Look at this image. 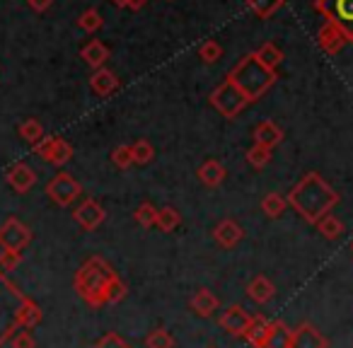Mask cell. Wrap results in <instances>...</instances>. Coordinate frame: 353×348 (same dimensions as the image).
Wrapping results in <instances>:
<instances>
[{
    "label": "cell",
    "instance_id": "cell-36",
    "mask_svg": "<svg viewBox=\"0 0 353 348\" xmlns=\"http://www.w3.org/2000/svg\"><path fill=\"white\" fill-rule=\"evenodd\" d=\"M133 218H136L138 225H143V227H155V223H157V208L152 206L150 201H145V203H141V206L136 208Z\"/></svg>",
    "mask_w": 353,
    "mask_h": 348
},
{
    "label": "cell",
    "instance_id": "cell-21",
    "mask_svg": "<svg viewBox=\"0 0 353 348\" xmlns=\"http://www.w3.org/2000/svg\"><path fill=\"white\" fill-rule=\"evenodd\" d=\"M247 295H250V300H254L256 305H266L276 295V285L271 283L266 276H254V278L250 280V285H247Z\"/></svg>",
    "mask_w": 353,
    "mask_h": 348
},
{
    "label": "cell",
    "instance_id": "cell-26",
    "mask_svg": "<svg viewBox=\"0 0 353 348\" xmlns=\"http://www.w3.org/2000/svg\"><path fill=\"white\" fill-rule=\"evenodd\" d=\"M182 223V213L176 211L174 206H162V208H157V223H155V227L160 232H172L176 225Z\"/></svg>",
    "mask_w": 353,
    "mask_h": 348
},
{
    "label": "cell",
    "instance_id": "cell-25",
    "mask_svg": "<svg viewBox=\"0 0 353 348\" xmlns=\"http://www.w3.org/2000/svg\"><path fill=\"white\" fill-rule=\"evenodd\" d=\"M254 56L259 59V63L264 65V68H269V70H279V65H281V61H283V51L279 49L276 44H264V46H259V51H254Z\"/></svg>",
    "mask_w": 353,
    "mask_h": 348
},
{
    "label": "cell",
    "instance_id": "cell-41",
    "mask_svg": "<svg viewBox=\"0 0 353 348\" xmlns=\"http://www.w3.org/2000/svg\"><path fill=\"white\" fill-rule=\"evenodd\" d=\"M10 346L12 348H37V341L30 329H22V331H17L15 336L10 338Z\"/></svg>",
    "mask_w": 353,
    "mask_h": 348
},
{
    "label": "cell",
    "instance_id": "cell-32",
    "mask_svg": "<svg viewBox=\"0 0 353 348\" xmlns=\"http://www.w3.org/2000/svg\"><path fill=\"white\" fill-rule=\"evenodd\" d=\"M131 155H133V165H148L155 157V147L150 141H136L131 145Z\"/></svg>",
    "mask_w": 353,
    "mask_h": 348
},
{
    "label": "cell",
    "instance_id": "cell-9",
    "mask_svg": "<svg viewBox=\"0 0 353 348\" xmlns=\"http://www.w3.org/2000/svg\"><path fill=\"white\" fill-rule=\"evenodd\" d=\"M34 152L41 157V160L51 162L56 167H63L65 162L73 157V145L63 138H56V136H44L39 143L34 145Z\"/></svg>",
    "mask_w": 353,
    "mask_h": 348
},
{
    "label": "cell",
    "instance_id": "cell-15",
    "mask_svg": "<svg viewBox=\"0 0 353 348\" xmlns=\"http://www.w3.org/2000/svg\"><path fill=\"white\" fill-rule=\"evenodd\" d=\"M242 237H245V230H242L235 221H230V218H228V221H221L216 227H213V240H216L223 249L237 247L242 242Z\"/></svg>",
    "mask_w": 353,
    "mask_h": 348
},
{
    "label": "cell",
    "instance_id": "cell-23",
    "mask_svg": "<svg viewBox=\"0 0 353 348\" xmlns=\"http://www.w3.org/2000/svg\"><path fill=\"white\" fill-rule=\"evenodd\" d=\"M290 338H293V329L285 322H281V319H274L264 348H290Z\"/></svg>",
    "mask_w": 353,
    "mask_h": 348
},
{
    "label": "cell",
    "instance_id": "cell-24",
    "mask_svg": "<svg viewBox=\"0 0 353 348\" xmlns=\"http://www.w3.org/2000/svg\"><path fill=\"white\" fill-rule=\"evenodd\" d=\"M41 319H44L41 307L32 298H27L20 307V329H34L37 324H41Z\"/></svg>",
    "mask_w": 353,
    "mask_h": 348
},
{
    "label": "cell",
    "instance_id": "cell-28",
    "mask_svg": "<svg viewBox=\"0 0 353 348\" xmlns=\"http://www.w3.org/2000/svg\"><path fill=\"white\" fill-rule=\"evenodd\" d=\"M317 230L322 232V237H327V240H339V237L343 235V223L339 221L336 216H332V213H327V216L322 218V221L317 223Z\"/></svg>",
    "mask_w": 353,
    "mask_h": 348
},
{
    "label": "cell",
    "instance_id": "cell-8",
    "mask_svg": "<svg viewBox=\"0 0 353 348\" xmlns=\"http://www.w3.org/2000/svg\"><path fill=\"white\" fill-rule=\"evenodd\" d=\"M32 242V230L20 221L10 216L0 225V249L3 252H22Z\"/></svg>",
    "mask_w": 353,
    "mask_h": 348
},
{
    "label": "cell",
    "instance_id": "cell-7",
    "mask_svg": "<svg viewBox=\"0 0 353 348\" xmlns=\"http://www.w3.org/2000/svg\"><path fill=\"white\" fill-rule=\"evenodd\" d=\"M80 194H83V187H80L78 179H75L73 174H68V172H59V174L46 184V196L61 208L73 206L80 198Z\"/></svg>",
    "mask_w": 353,
    "mask_h": 348
},
{
    "label": "cell",
    "instance_id": "cell-35",
    "mask_svg": "<svg viewBox=\"0 0 353 348\" xmlns=\"http://www.w3.org/2000/svg\"><path fill=\"white\" fill-rule=\"evenodd\" d=\"M247 162H250L252 167H254V170H264L266 165H269L271 162V150L269 147H264V145H252L250 150H247Z\"/></svg>",
    "mask_w": 353,
    "mask_h": 348
},
{
    "label": "cell",
    "instance_id": "cell-44",
    "mask_svg": "<svg viewBox=\"0 0 353 348\" xmlns=\"http://www.w3.org/2000/svg\"><path fill=\"white\" fill-rule=\"evenodd\" d=\"M112 3H114V6H119V8H123V6H126V0H112Z\"/></svg>",
    "mask_w": 353,
    "mask_h": 348
},
{
    "label": "cell",
    "instance_id": "cell-38",
    "mask_svg": "<svg viewBox=\"0 0 353 348\" xmlns=\"http://www.w3.org/2000/svg\"><path fill=\"white\" fill-rule=\"evenodd\" d=\"M112 162L119 170H128L133 165V155H131V145H119L112 150Z\"/></svg>",
    "mask_w": 353,
    "mask_h": 348
},
{
    "label": "cell",
    "instance_id": "cell-17",
    "mask_svg": "<svg viewBox=\"0 0 353 348\" xmlns=\"http://www.w3.org/2000/svg\"><path fill=\"white\" fill-rule=\"evenodd\" d=\"M271 324H274V319L264 317V314H252V322H250V329L245 331V338L254 348H264L266 338H269V334H271Z\"/></svg>",
    "mask_w": 353,
    "mask_h": 348
},
{
    "label": "cell",
    "instance_id": "cell-22",
    "mask_svg": "<svg viewBox=\"0 0 353 348\" xmlns=\"http://www.w3.org/2000/svg\"><path fill=\"white\" fill-rule=\"evenodd\" d=\"M199 179H201V184H206V187H211V189H216V187H221L223 182H225V167L221 165L218 160H206L201 167H199Z\"/></svg>",
    "mask_w": 353,
    "mask_h": 348
},
{
    "label": "cell",
    "instance_id": "cell-19",
    "mask_svg": "<svg viewBox=\"0 0 353 348\" xmlns=\"http://www.w3.org/2000/svg\"><path fill=\"white\" fill-rule=\"evenodd\" d=\"M254 145H264L269 150H274L281 141H283V131L276 126L274 121H261L259 126L254 128Z\"/></svg>",
    "mask_w": 353,
    "mask_h": 348
},
{
    "label": "cell",
    "instance_id": "cell-27",
    "mask_svg": "<svg viewBox=\"0 0 353 348\" xmlns=\"http://www.w3.org/2000/svg\"><path fill=\"white\" fill-rule=\"evenodd\" d=\"M247 6L259 20H269L271 15H276L283 8V0H247Z\"/></svg>",
    "mask_w": 353,
    "mask_h": 348
},
{
    "label": "cell",
    "instance_id": "cell-6",
    "mask_svg": "<svg viewBox=\"0 0 353 348\" xmlns=\"http://www.w3.org/2000/svg\"><path fill=\"white\" fill-rule=\"evenodd\" d=\"M247 104L250 102L245 99V94H242L228 78L211 92V107L225 119H235L240 112H245Z\"/></svg>",
    "mask_w": 353,
    "mask_h": 348
},
{
    "label": "cell",
    "instance_id": "cell-18",
    "mask_svg": "<svg viewBox=\"0 0 353 348\" xmlns=\"http://www.w3.org/2000/svg\"><path fill=\"white\" fill-rule=\"evenodd\" d=\"M189 307H192L199 317L208 319V317H213V314H216V309L221 307V303H218V298L213 295V290L199 288L196 293L192 295V300H189Z\"/></svg>",
    "mask_w": 353,
    "mask_h": 348
},
{
    "label": "cell",
    "instance_id": "cell-12",
    "mask_svg": "<svg viewBox=\"0 0 353 348\" xmlns=\"http://www.w3.org/2000/svg\"><path fill=\"white\" fill-rule=\"evenodd\" d=\"M6 182L15 194H27V192H32V187L37 184V172L32 170L27 162H15V165L6 172Z\"/></svg>",
    "mask_w": 353,
    "mask_h": 348
},
{
    "label": "cell",
    "instance_id": "cell-20",
    "mask_svg": "<svg viewBox=\"0 0 353 348\" xmlns=\"http://www.w3.org/2000/svg\"><path fill=\"white\" fill-rule=\"evenodd\" d=\"M80 59L85 61V63L90 65V68H104V63H107V59H109V49L102 44L99 39H92V41H88V44L80 49Z\"/></svg>",
    "mask_w": 353,
    "mask_h": 348
},
{
    "label": "cell",
    "instance_id": "cell-14",
    "mask_svg": "<svg viewBox=\"0 0 353 348\" xmlns=\"http://www.w3.org/2000/svg\"><path fill=\"white\" fill-rule=\"evenodd\" d=\"M317 44L322 46L324 54L336 56L339 51H341L343 46L348 44V41H346V37H343V32L339 30L336 25H332V22H324L322 30L317 32Z\"/></svg>",
    "mask_w": 353,
    "mask_h": 348
},
{
    "label": "cell",
    "instance_id": "cell-4",
    "mask_svg": "<svg viewBox=\"0 0 353 348\" xmlns=\"http://www.w3.org/2000/svg\"><path fill=\"white\" fill-rule=\"evenodd\" d=\"M25 295L3 271H0V346L10 341L20 329V307L25 305Z\"/></svg>",
    "mask_w": 353,
    "mask_h": 348
},
{
    "label": "cell",
    "instance_id": "cell-2",
    "mask_svg": "<svg viewBox=\"0 0 353 348\" xmlns=\"http://www.w3.org/2000/svg\"><path fill=\"white\" fill-rule=\"evenodd\" d=\"M276 78H279V75H276L274 70L264 68L254 54H247L245 59H240L230 68V73H228V80L245 94V99L250 104L256 102L259 97H264V94L274 88Z\"/></svg>",
    "mask_w": 353,
    "mask_h": 348
},
{
    "label": "cell",
    "instance_id": "cell-45",
    "mask_svg": "<svg viewBox=\"0 0 353 348\" xmlns=\"http://www.w3.org/2000/svg\"><path fill=\"white\" fill-rule=\"evenodd\" d=\"M351 252H353V242H351Z\"/></svg>",
    "mask_w": 353,
    "mask_h": 348
},
{
    "label": "cell",
    "instance_id": "cell-3",
    "mask_svg": "<svg viewBox=\"0 0 353 348\" xmlns=\"http://www.w3.org/2000/svg\"><path fill=\"white\" fill-rule=\"evenodd\" d=\"M117 271L109 266V261H104L102 256H90L78 271H75L73 288L80 298L85 300V305H90L92 309L104 307V290H107L109 278Z\"/></svg>",
    "mask_w": 353,
    "mask_h": 348
},
{
    "label": "cell",
    "instance_id": "cell-33",
    "mask_svg": "<svg viewBox=\"0 0 353 348\" xmlns=\"http://www.w3.org/2000/svg\"><path fill=\"white\" fill-rule=\"evenodd\" d=\"M102 25H104L102 15H99V10H94V8H88V10H85L83 15L78 17V27L83 32H88V34L102 30Z\"/></svg>",
    "mask_w": 353,
    "mask_h": 348
},
{
    "label": "cell",
    "instance_id": "cell-34",
    "mask_svg": "<svg viewBox=\"0 0 353 348\" xmlns=\"http://www.w3.org/2000/svg\"><path fill=\"white\" fill-rule=\"evenodd\" d=\"M145 348H174V336L167 329H152L145 336Z\"/></svg>",
    "mask_w": 353,
    "mask_h": 348
},
{
    "label": "cell",
    "instance_id": "cell-43",
    "mask_svg": "<svg viewBox=\"0 0 353 348\" xmlns=\"http://www.w3.org/2000/svg\"><path fill=\"white\" fill-rule=\"evenodd\" d=\"M145 3L148 0H126V8H131V10H141Z\"/></svg>",
    "mask_w": 353,
    "mask_h": 348
},
{
    "label": "cell",
    "instance_id": "cell-37",
    "mask_svg": "<svg viewBox=\"0 0 353 348\" xmlns=\"http://www.w3.org/2000/svg\"><path fill=\"white\" fill-rule=\"evenodd\" d=\"M199 59H201L203 63H216V61L223 59V46L213 39L206 41V44H201V49H199Z\"/></svg>",
    "mask_w": 353,
    "mask_h": 348
},
{
    "label": "cell",
    "instance_id": "cell-1",
    "mask_svg": "<svg viewBox=\"0 0 353 348\" xmlns=\"http://www.w3.org/2000/svg\"><path fill=\"white\" fill-rule=\"evenodd\" d=\"M288 206L300 213L305 223L317 225L327 213L339 203V194L327 184V179L317 172H307L288 194Z\"/></svg>",
    "mask_w": 353,
    "mask_h": 348
},
{
    "label": "cell",
    "instance_id": "cell-16",
    "mask_svg": "<svg viewBox=\"0 0 353 348\" xmlns=\"http://www.w3.org/2000/svg\"><path fill=\"white\" fill-rule=\"evenodd\" d=\"M119 85H121L119 75L109 68H97L92 75H90V88H92V92L99 94V97H109V94H114L119 90Z\"/></svg>",
    "mask_w": 353,
    "mask_h": 348
},
{
    "label": "cell",
    "instance_id": "cell-39",
    "mask_svg": "<svg viewBox=\"0 0 353 348\" xmlns=\"http://www.w3.org/2000/svg\"><path fill=\"white\" fill-rule=\"evenodd\" d=\"M22 264V252H0V271L10 274Z\"/></svg>",
    "mask_w": 353,
    "mask_h": 348
},
{
    "label": "cell",
    "instance_id": "cell-10",
    "mask_svg": "<svg viewBox=\"0 0 353 348\" xmlns=\"http://www.w3.org/2000/svg\"><path fill=\"white\" fill-rule=\"evenodd\" d=\"M290 348H329V338L312 322H300L293 329Z\"/></svg>",
    "mask_w": 353,
    "mask_h": 348
},
{
    "label": "cell",
    "instance_id": "cell-30",
    "mask_svg": "<svg viewBox=\"0 0 353 348\" xmlns=\"http://www.w3.org/2000/svg\"><path fill=\"white\" fill-rule=\"evenodd\" d=\"M285 208H288V201H285L281 194H266L264 196V201H261V211L266 213L269 218H279V216H283L285 213Z\"/></svg>",
    "mask_w": 353,
    "mask_h": 348
},
{
    "label": "cell",
    "instance_id": "cell-29",
    "mask_svg": "<svg viewBox=\"0 0 353 348\" xmlns=\"http://www.w3.org/2000/svg\"><path fill=\"white\" fill-rule=\"evenodd\" d=\"M17 131H20L22 141H27L32 147H34L37 143H39L41 138L46 136V133H44V126H41V123L37 121V119H27V121H22V123H20V128H17Z\"/></svg>",
    "mask_w": 353,
    "mask_h": 348
},
{
    "label": "cell",
    "instance_id": "cell-42",
    "mask_svg": "<svg viewBox=\"0 0 353 348\" xmlns=\"http://www.w3.org/2000/svg\"><path fill=\"white\" fill-rule=\"evenodd\" d=\"M51 3H54V0H30V8H32V10H37V12H44V10H49V8H51Z\"/></svg>",
    "mask_w": 353,
    "mask_h": 348
},
{
    "label": "cell",
    "instance_id": "cell-5",
    "mask_svg": "<svg viewBox=\"0 0 353 348\" xmlns=\"http://www.w3.org/2000/svg\"><path fill=\"white\" fill-rule=\"evenodd\" d=\"M314 10L343 32L346 41H353V0H314Z\"/></svg>",
    "mask_w": 353,
    "mask_h": 348
},
{
    "label": "cell",
    "instance_id": "cell-31",
    "mask_svg": "<svg viewBox=\"0 0 353 348\" xmlns=\"http://www.w3.org/2000/svg\"><path fill=\"white\" fill-rule=\"evenodd\" d=\"M123 298H126V283H123V280L114 274L112 278H109V283H107V290H104V303L117 305V303H121Z\"/></svg>",
    "mask_w": 353,
    "mask_h": 348
},
{
    "label": "cell",
    "instance_id": "cell-13",
    "mask_svg": "<svg viewBox=\"0 0 353 348\" xmlns=\"http://www.w3.org/2000/svg\"><path fill=\"white\" fill-rule=\"evenodd\" d=\"M250 322H252V314L247 312L242 305H230L221 317V327L225 329L230 336H237V338L245 336V331L250 329Z\"/></svg>",
    "mask_w": 353,
    "mask_h": 348
},
{
    "label": "cell",
    "instance_id": "cell-11",
    "mask_svg": "<svg viewBox=\"0 0 353 348\" xmlns=\"http://www.w3.org/2000/svg\"><path fill=\"white\" fill-rule=\"evenodd\" d=\"M104 218H107V213H104V208L99 206L94 198H85V201L73 211V221L78 223L85 232L97 230V227L104 223Z\"/></svg>",
    "mask_w": 353,
    "mask_h": 348
},
{
    "label": "cell",
    "instance_id": "cell-40",
    "mask_svg": "<svg viewBox=\"0 0 353 348\" xmlns=\"http://www.w3.org/2000/svg\"><path fill=\"white\" fill-rule=\"evenodd\" d=\"M94 348H131V343L123 341V338L119 336V334L109 331V334H104V336L99 338L97 343H94Z\"/></svg>",
    "mask_w": 353,
    "mask_h": 348
}]
</instances>
